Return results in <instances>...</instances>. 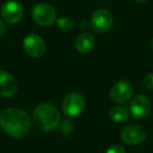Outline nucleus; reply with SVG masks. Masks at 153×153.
I'll use <instances>...</instances> for the list:
<instances>
[{"instance_id": "nucleus-1", "label": "nucleus", "mask_w": 153, "mask_h": 153, "mask_svg": "<svg viewBox=\"0 0 153 153\" xmlns=\"http://www.w3.org/2000/svg\"><path fill=\"white\" fill-rule=\"evenodd\" d=\"M0 126L7 134L21 138L32 129V120L22 109L7 108L0 113Z\"/></svg>"}, {"instance_id": "nucleus-2", "label": "nucleus", "mask_w": 153, "mask_h": 153, "mask_svg": "<svg viewBox=\"0 0 153 153\" xmlns=\"http://www.w3.org/2000/svg\"><path fill=\"white\" fill-rule=\"evenodd\" d=\"M32 119L35 125L43 131H53L57 129L61 121L59 110L49 103L38 105L33 112Z\"/></svg>"}, {"instance_id": "nucleus-3", "label": "nucleus", "mask_w": 153, "mask_h": 153, "mask_svg": "<svg viewBox=\"0 0 153 153\" xmlns=\"http://www.w3.org/2000/svg\"><path fill=\"white\" fill-rule=\"evenodd\" d=\"M113 25V15L110 11L105 9L97 10L91 16L90 26L98 34L107 33Z\"/></svg>"}, {"instance_id": "nucleus-4", "label": "nucleus", "mask_w": 153, "mask_h": 153, "mask_svg": "<svg viewBox=\"0 0 153 153\" xmlns=\"http://www.w3.org/2000/svg\"><path fill=\"white\" fill-rule=\"evenodd\" d=\"M84 108H85V99L78 92L68 94L62 102L63 112L70 117L81 114Z\"/></svg>"}, {"instance_id": "nucleus-5", "label": "nucleus", "mask_w": 153, "mask_h": 153, "mask_svg": "<svg viewBox=\"0 0 153 153\" xmlns=\"http://www.w3.org/2000/svg\"><path fill=\"white\" fill-rule=\"evenodd\" d=\"M32 17L37 24L41 26H49L57 21V13L51 5L46 3L37 4L33 9Z\"/></svg>"}, {"instance_id": "nucleus-6", "label": "nucleus", "mask_w": 153, "mask_h": 153, "mask_svg": "<svg viewBox=\"0 0 153 153\" xmlns=\"http://www.w3.org/2000/svg\"><path fill=\"white\" fill-rule=\"evenodd\" d=\"M151 108H152L151 101L149 100V98H147L146 96H143V94H138V96L134 97L130 102L129 106V110L132 117L137 120L146 119L150 114Z\"/></svg>"}, {"instance_id": "nucleus-7", "label": "nucleus", "mask_w": 153, "mask_h": 153, "mask_svg": "<svg viewBox=\"0 0 153 153\" xmlns=\"http://www.w3.org/2000/svg\"><path fill=\"white\" fill-rule=\"evenodd\" d=\"M45 42L37 34H30L23 40V49L33 58H40L45 53Z\"/></svg>"}, {"instance_id": "nucleus-8", "label": "nucleus", "mask_w": 153, "mask_h": 153, "mask_svg": "<svg viewBox=\"0 0 153 153\" xmlns=\"http://www.w3.org/2000/svg\"><path fill=\"white\" fill-rule=\"evenodd\" d=\"M132 92H133L132 84L123 80V81H119L113 84L110 89V98L113 102L117 104H124L129 101L132 96Z\"/></svg>"}, {"instance_id": "nucleus-9", "label": "nucleus", "mask_w": 153, "mask_h": 153, "mask_svg": "<svg viewBox=\"0 0 153 153\" xmlns=\"http://www.w3.org/2000/svg\"><path fill=\"white\" fill-rule=\"evenodd\" d=\"M1 16L10 24H16L22 19L23 10L22 7L16 1H7L1 7Z\"/></svg>"}, {"instance_id": "nucleus-10", "label": "nucleus", "mask_w": 153, "mask_h": 153, "mask_svg": "<svg viewBox=\"0 0 153 153\" xmlns=\"http://www.w3.org/2000/svg\"><path fill=\"white\" fill-rule=\"evenodd\" d=\"M147 132L140 126H129L123 129L121 133V138L126 145L135 146L146 140Z\"/></svg>"}, {"instance_id": "nucleus-11", "label": "nucleus", "mask_w": 153, "mask_h": 153, "mask_svg": "<svg viewBox=\"0 0 153 153\" xmlns=\"http://www.w3.org/2000/svg\"><path fill=\"white\" fill-rule=\"evenodd\" d=\"M17 81L10 72L0 70V96L4 98L13 97L17 91Z\"/></svg>"}, {"instance_id": "nucleus-12", "label": "nucleus", "mask_w": 153, "mask_h": 153, "mask_svg": "<svg viewBox=\"0 0 153 153\" xmlns=\"http://www.w3.org/2000/svg\"><path fill=\"white\" fill-rule=\"evenodd\" d=\"M96 38L90 33H83L76 40V48L81 53H87L94 47Z\"/></svg>"}, {"instance_id": "nucleus-13", "label": "nucleus", "mask_w": 153, "mask_h": 153, "mask_svg": "<svg viewBox=\"0 0 153 153\" xmlns=\"http://www.w3.org/2000/svg\"><path fill=\"white\" fill-rule=\"evenodd\" d=\"M110 117L117 123H124L129 120V111L125 107H113L109 112Z\"/></svg>"}, {"instance_id": "nucleus-14", "label": "nucleus", "mask_w": 153, "mask_h": 153, "mask_svg": "<svg viewBox=\"0 0 153 153\" xmlns=\"http://www.w3.org/2000/svg\"><path fill=\"white\" fill-rule=\"evenodd\" d=\"M57 26L60 30L66 33L72 30V27H74V22H72V20L70 19L69 17L63 16V17H60L57 19Z\"/></svg>"}, {"instance_id": "nucleus-15", "label": "nucleus", "mask_w": 153, "mask_h": 153, "mask_svg": "<svg viewBox=\"0 0 153 153\" xmlns=\"http://www.w3.org/2000/svg\"><path fill=\"white\" fill-rule=\"evenodd\" d=\"M144 85L147 89L153 90V72H150L144 76Z\"/></svg>"}, {"instance_id": "nucleus-16", "label": "nucleus", "mask_w": 153, "mask_h": 153, "mask_svg": "<svg viewBox=\"0 0 153 153\" xmlns=\"http://www.w3.org/2000/svg\"><path fill=\"white\" fill-rule=\"evenodd\" d=\"M106 153H126L125 149L120 145H113L107 149Z\"/></svg>"}, {"instance_id": "nucleus-17", "label": "nucleus", "mask_w": 153, "mask_h": 153, "mask_svg": "<svg viewBox=\"0 0 153 153\" xmlns=\"http://www.w3.org/2000/svg\"><path fill=\"white\" fill-rule=\"evenodd\" d=\"M5 33H7V27H5L2 20L0 19V38H1L2 36H4Z\"/></svg>"}, {"instance_id": "nucleus-18", "label": "nucleus", "mask_w": 153, "mask_h": 153, "mask_svg": "<svg viewBox=\"0 0 153 153\" xmlns=\"http://www.w3.org/2000/svg\"><path fill=\"white\" fill-rule=\"evenodd\" d=\"M135 1H137V2H144V1H146V0H135Z\"/></svg>"}, {"instance_id": "nucleus-19", "label": "nucleus", "mask_w": 153, "mask_h": 153, "mask_svg": "<svg viewBox=\"0 0 153 153\" xmlns=\"http://www.w3.org/2000/svg\"><path fill=\"white\" fill-rule=\"evenodd\" d=\"M151 46H152V49H153V40H152V42H151Z\"/></svg>"}]
</instances>
